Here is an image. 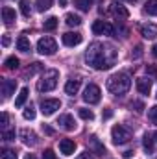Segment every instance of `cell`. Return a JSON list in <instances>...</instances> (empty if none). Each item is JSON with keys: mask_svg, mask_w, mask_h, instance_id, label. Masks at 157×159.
<instances>
[{"mask_svg": "<svg viewBox=\"0 0 157 159\" xmlns=\"http://www.w3.org/2000/svg\"><path fill=\"white\" fill-rule=\"evenodd\" d=\"M85 61L96 70H107L117 61V50L109 43H92L85 52Z\"/></svg>", "mask_w": 157, "mask_h": 159, "instance_id": "cell-1", "label": "cell"}, {"mask_svg": "<svg viewBox=\"0 0 157 159\" xmlns=\"http://www.w3.org/2000/svg\"><path fill=\"white\" fill-rule=\"evenodd\" d=\"M129 87H131V78H129L126 72H117V74H113L111 78L107 80V89H109V93H113L115 96L126 94V93L129 91Z\"/></svg>", "mask_w": 157, "mask_h": 159, "instance_id": "cell-2", "label": "cell"}, {"mask_svg": "<svg viewBox=\"0 0 157 159\" xmlns=\"http://www.w3.org/2000/svg\"><path fill=\"white\" fill-rule=\"evenodd\" d=\"M57 78H59V72L56 69H50V70H44L43 76H41L39 83H37V89L41 93H50L56 89L57 85Z\"/></svg>", "mask_w": 157, "mask_h": 159, "instance_id": "cell-3", "label": "cell"}, {"mask_svg": "<svg viewBox=\"0 0 157 159\" xmlns=\"http://www.w3.org/2000/svg\"><path fill=\"white\" fill-rule=\"evenodd\" d=\"M111 139H113V143L115 144H126V143H129L131 141V133H129V129H126L124 126H113V129H111Z\"/></svg>", "mask_w": 157, "mask_h": 159, "instance_id": "cell-4", "label": "cell"}, {"mask_svg": "<svg viewBox=\"0 0 157 159\" xmlns=\"http://www.w3.org/2000/svg\"><path fill=\"white\" fill-rule=\"evenodd\" d=\"M57 50V43L52 37H41L37 43V52L41 56H54Z\"/></svg>", "mask_w": 157, "mask_h": 159, "instance_id": "cell-5", "label": "cell"}, {"mask_svg": "<svg viewBox=\"0 0 157 159\" xmlns=\"http://www.w3.org/2000/svg\"><path fill=\"white\" fill-rule=\"evenodd\" d=\"M100 96H102L100 87L94 85V83H89V85L85 87V91H83V100H85L87 104H98V102H100Z\"/></svg>", "mask_w": 157, "mask_h": 159, "instance_id": "cell-6", "label": "cell"}, {"mask_svg": "<svg viewBox=\"0 0 157 159\" xmlns=\"http://www.w3.org/2000/svg\"><path fill=\"white\" fill-rule=\"evenodd\" d=\"M59 107H61V102H59L57 98H46V100H43V102H41V111H43V115H44V117L54 115Z\"/></svg>", "mask_w": 157, "mask_h": 159, "instance_id": "cell-7", "label": "cell"}, {"mask_svg": "<svg viewBox=\"0 0 157 159\" xmlns=\"http://www.w3.org/2000/svg\"><path fill=\"white\" fill-rule=\"evenodd\" d=\"M113 26L109 24V22H104V20H96L94 24H92V34H96V35H113Z\"/></svg>", "mask_w": 157, "mask_h": 159, "instance_id": "cell-8", "label": "cell"}, {"mask_svg": "<svg viewBox=\"0 0 157 159\" xmlns=\"http://www.w3.org/2000/svg\"><path fill=\"white\" fill-rule=\"evenodd\" d=\"M81 34H78V32H67V34H63V37H61V41H63V44L65 46H76V44H79L81 43Z\"/></svg>", "mask_w": 157, "mask_h": 159, "instance_id": "cell-9", "label": "cell"}, {"mask_svg": "<svg viewBox=\"0 0 157 159\" xmlns=\"http://www.w3.org/2000/svg\"><path fill=\"white\" fill-rule=\"evenodd\" d=\"M111 13L117 17L118 20H126L129 17V11L126 9V6H122L120 2H113L111 4Z\"/></svg>", "mask_w": 157, "mask_h": 159, "instance_id": "cell-10", "label": "cell"}, {"mask_svg": "<svg viewBox=\"0 0 157 159\" xmlns=\"http://www.w3.org/2000/svg\"><path fill=\"white\" fill-rule=\"evenodd\" d=\"M57 124H59L65 131L76 129V122H74V117H72V115H61V117L57 119Z\"/></svg>", "mask_w": 157, "mask_h": 159, "instance_id": "cell-11", "label": "cell"}, {"mask_svg": "<svg viewBox=\"0 0 157 159\" xmlns=\"http://www.w3.org/2000/svg\"><path fill=\"white\" fill-rule=\"evenodd\" d=\"M15 87H17V80H4L0 89H2V96L4 98H9L13 93H15Z\"/></svg>", "mask_w": 157, "mask_h": 159, "instance_id": "cell-12", "label": "cell"}, {"mask_svg": "<svg viewBox=\"0 0 157 159\" xmlns=\"http://www.w3.org/2000/svg\"><path fill=\"white\" fill-rule=\"evenodd\" d=\"M59 150L63 156H72L76 150V143L70 139H63V141H59Z\"/></svg>", "mask_w": 157, "mask_h": 159, "instance_id": "cell-13", "label": "cell"}, {"mask_svg": "<svg viewBox=\"0 0 157 159\" xmlns=\"http://www.w3.org/2000/svg\"><path fill=\"white\" fill-rule=\"evenodd\" d=\"M139 30H141V35H142L144 39H154L157 35V26L155 24H142Z\"/></svg>", "mask_w": 157, "mask_h": 159, "instance_id": "cell-14", "label": "cell"}, {"mask_svg": "<svg viewBox=\"0 0 157 159\" xmlns=\"http://www.w3.org/2000/svg\"><path fill=\"white\" fill-rule=\"evenodd\" d=\"M20 137H22V143L28 144V146H35L37 144V135L32 129H22L20 131Z\"/></svg>", "mask_w": 157, "mask_h": 159, "instance_id": "cell-15", "label": "cell"}, {"mask_svg": "<svg viewBox=\"0 0 157 159\" xmlns=\"http://www.w3.org/2000/svg\"><path fill=\"white\" fill-rule=\"evenodd\" d=\"M137 91L141 94H150V91H152V80L150 78H139L137 80Z\"/></svg>", "mask_w": 157, "mask_h": 159, "instance_id": "cell-16", "label": "cell"}, {"mask_svg": "<svg viewBox=\"0 0 157 159\" xmlns=\"http://www.w3.org/2000/svg\"><path fill=\"white\" fill-rule=\"evenodd\" d=\"M2 19H4V22H6V24H13V20H17L15 9H11V7L4 6V7H2Z\"/></svg>", "mask_w": 157, "mask_h": 159, "instance_id": "cell-17", "label": "cell"}, {"mask_svg": "<svg viewBox=\"0 0 157 159\" xmlns=\"http://www.w3.org/2000/svg\"><path fill=\"white\" fill-rule=\"evenodd\" d=\"M79 85H81V81H79V80H69V81H67V85H65V93H67V94H70V96H74V94L79 91Z\"/></svg>", "mask_w": 157, "mask_h": 159, "instance_id": "cell-18", "label": "cell"}, {"mask_svg": "<svg viewBox=\"0 0 157 159\" xmlns=\"http://www.w3.org/2000/svg\"><path fill=\"white\" fill-rule=\"evenodd\" d=\"M17 48H19L20 52H30V50H32V44H30V39H28L26 35H20V37L17 39Z\"/></svg>", "mask_w": 157, "mask_h": 159, "instance_id": "cell-19", "label": "cell"}, {"mask_svg": "<svg viewBox=\"0 0 157 159\" xmlns=\"http://www.w3.org/2000/svg\"><path fill=\"white\" fill-rule=\"evenodd\" d=\"M142 146H144V150H146L148 154H152V152H154V135L146 133V135L142 137Z\"/></svg>", "mask_w": 157, "mask_h": 159, "instance_id": "cell-20", "label": "cell"}, {"mask_svg": "<svg viewBox=\"0 0 157 159\" xmlns=\"http://www.w3.org/2000/svg\"><path fill=\"white\" fill-rule=\"evenodd\" d=\"M144 13H148V15H152V17H157V0H148V2H146Z\"/></svg>", "mask_w": 157, "mask_h": 159, "instance_id": "cell-21", "label": "cell"}, {"mask_svg": "<svg viewBox=\"0 0 157 159\" xmlns=\"http://www.w3.org/2000/svg\"><path fill=\"white\" fill-rule=\"evenodd\" d=\"M26 98H28V89H26V87H22V89H20V93H19V96H17V100H15V106H17V107H22V106H24V102H26Z\"/></svg>", "mask_w": 157, "mask_h": 159, "instance_id": "cell-22", "label": "cell"}, {"mask_svg": "<svg viewBox=\"0 0 157 159\" xmlns=\"http://www.w3.org/2000/svg\"><path fill=\"white\" fill-rule=\"evenodd\" d=\"M43 26H44V30H46V32H52V30H56V28H57V19H56V17H48V19L43 22Z\"/></svg>", "mask_w": 157, "mask_h": 159, "instance_id": "cell-23", "label": "cell"}, {"mask_svg": "<svg viewBox=\"0 0 157 159\" xmlns=\"http://www.w3.org/2000/svg\"><path fill=\"white\" fill-rule=\"evenodd\" d=\"M19 6H20V13H22L24 17H30V13H32V4H30V0H20Z\"/></svg>", "mask_w": 157, "mask_h": 159, "instance_id": "cell-24", "label": "cell"}, {"mask_svg": "<svg viewBox=\"0 0 157 159\" xmlns=\"http://www.w3.org/2000/svg\"><path fill=\"white\" fill-rule=\"evenodd\" d=\"M74 6L81 11H89L91 6H92V0H74Z\"/></svg>", "mask_w": 157, "mask_h": 159, "instance_id": "cell-25", "label": "cell"}, {"mask_svg": "<svg viewBox=\"0 0 157 159\" xmlns=\"http://www.w3.org/2000/svg\"><path fill=\"white\" fill-rule=\"evenodd\" d=\"M4 65H6L7 70H15V69H19V59H17L15 56H11V57H7V59L4 61Z\"/></svg>", "mask_w": 157, "mask_h": 159, "instance_id": "cell-26", "label": "cell"}, {"mask_svg": "<svg viewBox=\"0 0 157 159\" xmlns=\"http://www.w3.org/2000/svg\"><path fill=\"white\" fill-rule=\"evenodd\" d=\"M65 22H67L69 26H79V24H81V19H79L78 15H72V13H69V15L65 17Z\"/></svg>", "mask_w": 157, "mask_h": 159, "instance_id": "cell-27", "label": "cell"}, {"mask_svg": "<svg viewBox=\"0 0 157 159\" xmlns=\"http://www.w3.org/2000/svg\"><path fill=\"white\" fill-rule=\"evenodd\" d=\"M41 69H43L41 63H32V67H28V69L24 70V76H34L35 72H39Z\"/></svg>", "mask_w": 157, "mask_h": 159, "instance_id": "cell-28", "label": "cell"}, {"mask_svg": "<svg viewBox=\"0 0 157 159\" xmlns=\"http://www.w3.org/2000/svg\"><path fill=\"white\" fill-rule=\"evenodd\" d=\"M91 144H92V148H94L100 156H104V154H105V148L98 143V139H96V137H91Z\"/></svg>", "mask_w": 157, "mask_h": 159, "instance_id": "cell-29", "label": "cell"}, {"mask_svg": "<svg viewBox=\"0 0 157 159\" xmlns=\"http://www.w3.org/2000/svg\"><path fill=\"white\" fill-rule=\"evenodd\" d=\"M37 11H46V9H50V6H52V0H37Z\"/></svg>", "mask_w": 157, "mask_h": 159, "instance_id": "cell-30", "label": "cell"}, {"mask_svg": "<svg viewBox=\"0 0 157 159\" xmlns=\"http://www.w3.org/2000/svg\"><path fill=\"white\" fill-rule=\"evenodd\" d=\"M0 156H2V159H17V154H15V150H9V148H2Z\"/></svg>", "mask_w": 157, "mask_h": 159, "instance_id": "cell-31", "label": "cell"}, {"mask_svg": "<svg viewBox=\"0 0 157 159\" xmlns=\"http://www.w3.org/2000/svg\"><path fill=\"white\" fill-rule=\"evenodd\" d=\"M78 115H79L83 120H92V119H94V113H92L91 109H79Z\"/></svg>", "mask_w": 157, "mask_h": 159, "instance_id": "cell-32", "label": "cell"}, {"mask_svg": "<svg viewBox=\"0 0 157 159\" xmlns=\"http://www.w3.org/2000/svg\"><path fill=\"white\" fill-rule=\"evenodd\" d=\"M22 115H24V119H26V120H34V119H35V109H34L32 106H28V107L24 109V113H22Z\"/></svg>", "mask_w": 157, "mask_h": 159, "instance_id": "cell-33", "label": "cell"}, {"mask_svg": "<svg viewBox=\"0 0 157 159\" xmlns=\"http://www.w3.org/2000/svg\"><path fill=\"white\" fill-rule=\"evenodd\" d=\"M2 139L4 141H13L15 139V129H4L2 131Z\"/></svg>", "mask_w": 157, "mask_h": 159, "instance_id": "cell-34", "label": "cell"}, {"mask_svg": "<svg viewBox=\"0 0 157 159\" xmlns=\"http://www.w3.org/2000/svg\"><path fill=\"white\" fill-rule=\"evenodd\" d=\"M148 119L152 120V124H155L157 126V106L150 107V111H148Z\"/></svg>", "mask_w": 157, "mask_h": 159, "instance_id": "cell-35", "label": "cell"}, {"mask_svg": "<svg viewBox=\"0 0 157 159\" xmlns=\"http://www.w3.org/2000/svg\"><path fill=\"white\" fill-rule=\"evenodd\" d=\"M146 72H148L150 76H154V78H157V69L154 67V65H148V67H146Z\"/></svg>", "mask_w": 157, "mask_h": 159, "instance_id": "cell-36", "label": "cell"}, {"mask_svg": "<svg viewBox=\"0 0 157 159\" xmlns=\"http://www.w3.org/2000/svg\"><path fill=\"white\" fill-rule=\"evenodd\" d=\"M131 106L135 107V111H137V113H142V109H144V104H142V102H133Z\"/></svg>", "mask_w": 157, "mask_h": 159, "instance_id": "cell-37", "label": "cell"}, {"mask_svg": "<svg viewBox=\"0 0 157 159\" xmlns=\"http://www.w3.org/2000/svg\"><path fill=\"white\" fill-rule=\"evenodd\" d=\"M43 159H56V154L52 150H44L43 152Z\"/></svg>", "mask_w": 157, "mask_h": 159, "instance_id": "cell-38", "label": "cell"}, {"mask_svg": "<svg viewBox=\"0 0 157 159\" xmlns=\"http://www.w3.org/2000/svg\"><path fill=\"white\" fill-rule=\"evenodd\" d=\"M7 122H9V117H7V113L4 111V113H2V131L6 129V126H7Z\"/></svg>", "mask_w": 157, "mask_h": 159, "instance_id": "cell-39", "label": "cell"}, {"mask_svg": "<svg viewBox=\"0 0 157 159\" xmlns=\"http://www.w3.org/2000/svg\"><path fill=\"white\" fill-rule=\"evenodd\" d=\"M76 159H94V157H92V156H91L89 152H83V154H79V156H78Z\"/></svg>", "mask_w": 157, "mask_h": 159, "instance_id": "cell-40", "label": "cell"}, {"mask_svg": "<svg viewBox=\"0 0 157 159\" xmlns=\"http://www.w3.org/2000/svg\"><path fill=\"white\" fill-rule=\"evenodd\" d=\"M102 117H104V119H111V117H113V111H111V109H105V111L102 113Z\"/></svg>", "mask_w": 157, "mask_h": 159, "instance_id": "cell-41", "label": "cell"}, {"mask_svg": "<svg viewBox=\"0 0 157 159\" xmlns=\"http://www.w3.org/2000/svg\"><path fill=\"white\" fill-rule=\"evenodd\" d=\"M133 154H135L133 150H126V152H124L122 156H124V157H126V159H131V157H133Z\"/></svg>", "mask_w": 157, "mask_h": 159, "instance_id": "cell-42", "label": "cell"}, {"mask_svg": "<svg viewBox=\"0 0 157 159\" xmlns=\"http://www.w3.org/2000/svg\"><path fill=\"white\" fill-rule=\"evenodd\" d=\"M43 129H44L48 135H52V133H54V129H52V128H48V126H43Z\"/></svg>", "mask_w": 157, "mask_h": 159, "instance_id": "cell-43", "label": "cell"}, {"mask_svg": "<svg viewBox=\"0 0 157 159\" xmlns=\"http://www.w3.org/2000/svg\"><path fill=\"white\" fill-rule=\"evenodd\" d=\"M2 44H4V46H7V44H9V37H7V35H4V39H2Z\"/></svg>", "mask_w": 157, "mask_h": 159, "instance_id": "cell-44", "label": "cell"}, {"mask_svg": "<svg viewBox=\"0 0 157 159\" xmlns=\"http://www.w3.org/2000/svg\"><path fill=\"white\" fill-rule=\"evenodd\" d=\"M152 54H154V57H157V44H154V48H152Z\"/></svg>", "mask_w": 157, "mask_h": 159, "instance_id": "cell-45", "label": "cell"}, {"mask_svg": "<svg viewBox=\"0 0 157 159\" xmlns=\"http://www.w3.org/2000/svg\"><path fill=\"white\" fill-rule=\"evenodd\" d=\"M26 159H35V156H34V154H28V156H26Z\"/></svg>", "mask_w": 157, "mask_h": 159, "instance_id": "cell-46", "label": "cell"}, {"mask_svg": "<svg viewBox=\"0 0 157 159\" xmlns=\"http://www.w3.org/2000/svg\"><path fill=\"white\" fill-rule=\"evenodd\" d=\"M154 141H157V131L154 133Z\"/></svg>", "mask_w": 157, "mask_h": 159, "instance_id": "cell-47", "label": "cell"}, {"mask_svg": "<svg viewBox=\"0 0 157 159\" xmlns=\"http://www.w3.org/2000/svg\"><path fill=\"white\" fill-rule=\"evenodd\" d=\"M126 2H131V4H133V2H137V0H126Z\"/></svg>", "mask_w": 157, "mask_h": 159, "instance_id": "cell-48", "label": "cell"}, {"mask_svg": "<svg viewBox=\"0 0 157 159\" xmlns=\"http://www.w3.org/2000/svg\"><path fill=\"white\" fill-rule=\"evenodd\" d=\"M155 96H157V94H155Z\"/></svg>", "mask_w": 157, "mask_h": 159, "instance_id": "cell-49", "label": "cell"}]
</instances>
